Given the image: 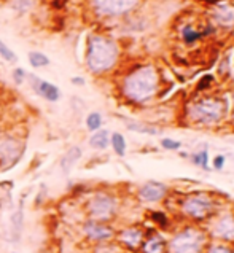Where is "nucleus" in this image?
<instances>
[{
    "label": "nucleus",
    "mask_w": 234,
    "mask_h": 253,
    "mask_svg": "<svg viewBox=\"0 0 234 253\" xmlns=\"http://www.w3.org/2000/svg\"><path fill=\"white\" fill-rule=\"evenodd\" d=\"M27 78L31 80V86L35 89V92H37L39 96L49 100V102H57V100H59L61 91L56 84L45 82V80H40V78L35 75H27Z\"/></svg>",
    "instance_id": "9b49d317"
},
{
    "label": "nucleus",
    "mask_w": 234,
    "mask_h": 253,
    "mask_svg": "<svg viewBox=\"0 0 234 253\" xmlns=\"http://www.w3.org/2000/svg\"><path fill=\"white\" fill-rule=\"evenodd\" d=\"M21 155H23V145H19L18 140L6 139L3 142H0V156H2V161L10 163L8 168L18 163Z\"/></svg>",
    "instance_id": "ddd939ff"
},
{
    "label": "nucleus",
    "mask_w": 234,
    "mask_h": 253,
    "mask_svg": "<svg viewBox=\"0 0 234 253\" xmlns=\"http://www.w3.org/2000/svg\"><path fill=\"white\" fill-rule=\"evenodd\" d=\"M72 83H74V84H85V80H83V78L75 77V78H72Z\"/></svg>",
    "instance_id": "2f4dec72"
},
{
    "label": "nucleus",
    "mask_w": 234,
    "mask_h": 253,
    "mask_svg": "<svg viewBox=\"0 0 234 253\" xmlns=\"http://www.w3.org/2000/svg\"><path fill=\"white\" fill-rule=\"evenodd\" d=\"M118 241L120 244H123L124 247L129 249V250H139L142 247V244L145 241V234L140 228L137 226H129V228H124L118 233Z\"/></svg>",
    "instance_id": "f8f14e48"
},
{
    "label": "nucleus",
    "mask_w": 234,
    "mask_h": 253,
    "mask_svg": "<svg viewBox=\"0 0 234 253\" xmlns=\"http://www.w3.org/2000/svg\"><path fill=\"white\" fill-rule=\"evenodd\" d=\"M83 233L90 241L94 242H108L115 237V229L107 223L88 220L83 225Z\"/></svg>",
    "instance_id": "1a4fd4ad"
},
{
    "label": "nucleus",
    "mask_w": 234,
    "mask_h": 253,
    "mask_svg": "<svg viewBox=\"0 0 234 253\" xmlns=\"http://www.w3.org/2000/svg\"><path fill=\"white\" fill-rule=\"evenodd\" d=\"M29 62L31 66L35 69H40V67H47L49 66V59L47 54H43L40 51H31L29 53Z\"/></svg>",
    "instance_id": "6ab92c4d"
},
{
    "label": "nucleus",
    "mask_w": 234,
    "mask_h": 253,
    "mask_svg": "<svg viewBox=\"0 0 234 253\" xmlns=\"http://www.w3.org/2000/svg\"><path fill=\"white\" fill-rule=\"evenodd\" d=\"M86 212L90 215V220L107 223L118 212V201L108 193H96L88 201Z\"/></svg>",
    "instance_id": "39448f33"
},
{
    "label": "nucleus",
    "mask_w": 234,
    "mask_h": 253,
    "mask_svg": "<svg viewBox=\"0 0 234 253\" xmlns=\"http://www.w3.org/2000/svg\"><path fill=\"white\" fill-rule=\"evenodd\" d=\"M110 143H112V148L113 151L118 156H124L126 155V140L120 132H113L110 135Z\"/></svg>",
    "instance_id": "a211bd4d"
},
{
    "label": "nucleus",
    "mask_w": 234,
    "mask_h": 253,
    "mask_svg": "<svg viewBox=\"0 0 234 253\" xmlns=\"http://www.w3.org/2000/svg\"><path fill=\"white\" fill-rule=\"evenodd\" d=\"M140 249L143 253H166L167 252V242L163 236L151 234L150 237H147V239L143 241Z\"/></svg>",
    "instance_id": "4468645a"
},
{
    "label": "nucleus",
    "mask_w": 234,
    "mask_h": 253,
    "mask_svg": "<svg viewBox=\"0 0 234 253\" xmlns=\"http://www.w3.org/2000/svg\"><path fill=\"white\" fill-rule=\"evenodd\" d=\"M83 155V151L80 147H70L67 151H65V155L62 156V160H61V169L64 173H69L72 170V168L77 164V161L82 158Z\"/></svg>",
    "instance_id": "2eb2a0df"
},
{
    "label": "nucleus",
    "mask_w": 234,
    "mask_h": 253,
    "mask_svg": "<svg viewBox=\"0 0 234 253\" xmlns=\"http://www.w3.org/2000/svg\"><path fill=\"white\" fill-rule=\"evenodd\" d=\"M108 143H110V134L105 129H99L90 139V145L94 150H105L108 147Z\"/></svg>",
    "instance_id": "f3484780"
},
{
    "label": "nucleus",
    "mask_w": 234,
    "mask_h": 253,
    "mask_svg": "<svg viewBox=\"0 0 234 253\" xmlns=\"http://www.w3.org/2000/svg\"><path fill=\"white\" fill-rule=\"evenodd\" d=\"M13 78H14V82H16L18 84H21V83L24 82V78H26V72L23 69H14Z\"/></svg>",
    "instance_id": "c756f323"
},
{
    "label": "nucleus",
    "mask_w": 234,
    "mask_h": 253,
    "mask_svg": "<svg viewBox=\"0 0 234 253\" xmlns=\"http://www.w3.org/2000/svg\"><path fill=\"white\" fill-rule=\"evenodd\" d=\"M189 117L199 125H215L223 117V104L217 99H204L189 108Z\"/></svg>",
    "instance_id": "423d86ee"
},
{
    "label": "nucleus",
    "mask_w": 234,
    "mask_h": 253,
    "mask_svg": "<svg viewBox=\"0 0 234 253\" xmlns=\"http://www.w3.org/2000/svg\"><path fill=\"white\" fill-rule=\"evenodd\" d=\"M23 226H24V209H23V202H21L19 209L11 215V233L14 241H19L21 233H23Z\"/></svg>",
    "instance_id": "dca6fc26"
},
{
    "label": "nucleus",
    "mask_w": 234,
    "mask_h": 253,
    "mask_svg": "<svg viewBox=\"0 0 234 253\" xmlns=\"http://www.w3.org/2000/svg\"><path fill=\"white\" fill-rule=\"evenodd\" d=\"M209 236L217 242L223 244H234V213L233 212H222L212 216Z\"/></svg>",
    "instance_id": "0eeeda50"
},
{
    "label": "nucleus",
    "mask_w": 234,
    "mask_h": 253,
    "mask_svg": "<svg viewBox=\"0 0 234 253\" xmlns=\"http://www.w3.org/2000/svg\"><path fill=\"white\" fill-rule=\"evenodd\" d=\"M204 253H234V249L223 242H212L206 247Z\"/></svg>",
    "instance_id": "412c9836"
},
{
    "label": "nucleus",
    "mask_w": 234,
    "mask_h": 253,
    "mask_svg": "<svg viewBox=\"0 0 234 253\" xmlns=\"http://www.w3.org/2000/svg\"><path fill=\"white\" fill-rule=\"evenodd\" d=\"M118 59V46L116 43L102 35H93L88 40L86 66L93 74H104L110 70Z\"/></svg>",
    "instance_id": "f257e3e1"
},
{
    "label": "nucleus",
    "mask_w": 234,
    "mask_h": 253,
    "mask_svg": "<svg viewBox=\"0 0 234 253\" xmlns=\"http://www.w3.org/2000/svg\"><path fill=\"white\" fill-rule=\"evenodd\" d=\"M91 3L102 16H120L133 10L137 0H91Z\"/></svg>",
    "instance_id": "6e6552de"
},
{
    "label": "nucleus",
    "mask_w": 234,
    "mask_h": 253,
    "mask_svg": "<svg viewBox=\"0 0 234 253\" xmlns=\"http://www.w3.org/2000/svg\"><path fill=\"white\" fill-rule=\"evenodd\" d=\"M158 89V75L151 66H143L126 77L123 83V92L134 102H145L155 96Z\"/></svg>",
    "instance_id": "f03ea898"
},
{
    "label": "nucleus",
    "mask_w": 234,
    "mask_h": 253,
    "mask_svg": "<svg viewBox=\"0 0 234 253\" xmlns=\"http://www.w3.org/2000/svg\"><path fill=\"white\" fill-rule=\"evenodd\" d=\"M86 127L90 129L91 132H96L99 131V129L102 127V117L100 113L97 112H93L86 117Z\"/></svg>",
    "instance_id": "aec40b11"
},
{
    "label": "nucleus",
    "mask_w": 234,
    "mask_h": 253,
    "mask_svg": "<svg viewBox=\"0 0 234 253\" xmlns=\"http://www.w3.org/2000/svg\"><path fill=\"white\" fill-rule=\"evenodd\" d=\"M182 35H184V40H185L187 43H193V42H196L197 39H201V34L197 32V31H194V29H193L191 26L184 27V31H182Z\"/></svg>",
    "instance_id": "a878e982"
},
{
    "label": "nucleus",
    "mask_w": 234,
    "mask_h": 253,
    "mask_svg": "<svg viewBox=\"0 0 234 253\" xmlns=\"http://www.w3.org/2000/svg\"><path fill=\"white\" fill-rule=\"evenodd\" d=\"M128 127L131 131H136V132H143V134H158L159 129L156 127H150V126H143L140 123H128Z\"/></svg>",
    "instance_id": "b1692460"
},
{
    "label": "nucleus",
    "mask_w": 234,
    "mask_h": 253,
    "mask_svg": "<svg viewBox=\"0 0 234 253\" xmlns=\"http://www.w3.org/2000/svg\"><path fill=\"white\" fill-rule=\"evenodd\" d=\"M206 2H215V0H206Z\"/></svg>",
    "instance_id": "473e14b6"
},
{
    "label": "nucleus",
    "mask_w": 234,
    "mask_h": 253,
    "mask_svg": "<svg viewBox=\"0 0 234 253\" xmlns=\"http://www.w3.org/2000/svg\"><path fill=\"white\" fill-rule=\"evenodd\" d=\"M31 0H14V3H13V6L16 10H19V11H24V10H27L29 6H31Z\"/></svg>",
    "instance_id": "c85d7f7f"
},
{
    "label": "nucleus",
    "mask_w": 234,
    "mask_h": 253,
    "mask_svg": "<svg viewBox=\"0 0 234 253\" xmlns=\"http://www.w3.org/2000/svg\"><path fill=\"white\" fill-rule=\"evenodd\" d=\"M225 161H226V158L223 155H218V156L214 158V161H212V166H214V169L222 170L225 168Z\"/></svg>",
    "instance_id": "cd10ccee"
},
{
    "label": "nucleus",
    "mask_w": 234,
    "mask_h": 253,
    "mask_svg": "<svg viewBox=\"0 0 234 253\" xmlns=\"http://www.w3.org/2000/svg\"><path fill=\"white\" fill-rule=\"evenodd\" d=\"M193 163L196 166H199L202 169H207L209 168V155H207V150H202L199 153H196L193 156Z\"/></svg>",
    "instance_id": "393cba45"
},
{
    "label": "nucleus",
    "mask_w": 234,
    "mask_h": 253,
    "mask_svg": "<svg viewBox=\"0 0 234 253\" xmlns=\"http://www.w3.org/2000/svg\"><path fill=\"white\" fill-rule=\"evenodd\" d=\"M0 57L5 59L6 62H16L18 61V56L14 54L13 49L10 46H6L2 40H0Z\"/></svg>",
    "instance_id": "5701e85b"
},
{
    "label": "nucleus",
    "mask_w": 234,
    "mask_h": 253,
    "mask_svg": "<svg viewBox=\"0 0 234 253\" xmlns=\"http://www.w3.org/2000/svg\"><path fill=\"white\" fill-rule=\"evenodd\" d=\"M209 83H212V77H210V75H206V77H204L202 80H201V83L197 84V89H204V88H207Z\"/></svg>",
    "instance_id": "7c9ffc66"
},
{
    "label": "nucleus",
    "mask_w": 234,
    "mask_h": 253,
    "mask_svg": "<svg viewBox=\"0 0 234 253\" xmlns=\"http://www.w3.org/2000/svg\"><path fill=\"white\" fill-rule=\"evenodd\" d=\"M150 220L158 225L159 228H167L169 226V218H167L166 212H161V211H153L150 213Z\"/></svg>",
    "instance_id": "4be33fe9"
},
{
    "label": "nucleus",
    "mask_w": 234,
    "mask_h": 253,
    "mask_svg": "<svg viewBox=\"0 0 234 253\" xmlns=\"http://www.w3.org/2000/svg\"><path fill=\"white\" fill-rule=\"evenodd\" d=\"M180 212L191 221L201 223L217 213V202L212 194L197 191L184 198L180 204Z\"/></svg>",
    "instance_id": "20e7f679"
},
{
    "label": "nucleus",
    "mask_w": 234,
    "mask_h": 253,
    "mask_svg": "<svg viewBox=\"0 0 234 253\" xmlns=\"http://www.w3.org/2000/svg\"><path fill=\"white\" fill-rule=\"evenodd\" d=\"M207 247L206 231L197 226H185L167 241V253H204Z\"/></svg>",
    "instance_id": "7ed1b4c3"
},
{
    "label": "nucleus",
    "mask_w": 234,
    "mask_h": 253,
    "mask_svg": "<svg viewBox=\"0 0 234 253\" xmlns=\"http://www.w3.org/2000/svg\"><path fill=\"white\" fill-rule=\"evenodd\" d=\"M167 196V186L161 182H147L145 185L140 186L139 190V199L142 202H147V204H156V202H161Z\"/></svg>",
    "instance_id": "9d476101"
},
{
    "label": "nucleus",
    "mask_w": 234,
    "mask_h": 253,
    "mask_svg": "<svg viewBox=\"0 0 234 253\" xmlns=\"http://www.w3.org/2000/svg\"><path fill=\"white\" fill-rule=\"evenodd\" d=\"M161 147L166 150H179L182 147V143L179 140H172V139H163L161 140Z\"/></svg>",
    "instance_id": "bb28decb"
}]
</instances>
